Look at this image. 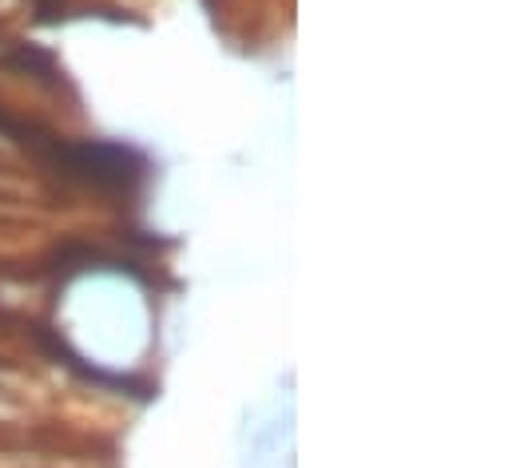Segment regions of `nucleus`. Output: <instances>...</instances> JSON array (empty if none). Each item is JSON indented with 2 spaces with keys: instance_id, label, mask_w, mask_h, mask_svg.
Here are the masks:
<instances>
[]
</instances>
